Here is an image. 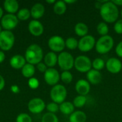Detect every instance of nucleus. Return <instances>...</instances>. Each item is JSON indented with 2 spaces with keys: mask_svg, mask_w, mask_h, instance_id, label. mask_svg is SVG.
Returning a JSON list of instances; mask_svg holds the SVG:
<instances>
[{
  "mask_svg": "<svg viewBox=\"0 0 122 122\" xmlns=\"http://www.w3.org/2000/svg\"><path fill=\"white\" fill-rule=\"evenodd\" d=\"M109 30V26H108L107 24L104 21L99 22L97 26V31L98 34L99 35H101V36L108 35Z\"/></svg>",
  "mask_w": 122,
  "mask_h": 122,
  "instance_id": "nucleus-27",
  "label": "nucleus"
},
{
  "mask_svg": "<svg viewBox=\"0 0 122 122\" xmlns=\"http://www.w3.org/2000/svg\"><path fill=\"white\" fill-rule=\"evenodd\" d=\"M76 1V0H71V1H69V0H65L64 2L66 4H73V3H75Z\"/></svg>",
  "mask_w": 122,
  "mask_h": 122,
  "instance_id": "nucleus-43",
  "label": "nucleus"
},
{
  "mask_svg": "<svg viewBox=\"0 0 122 122\" xmlns=\"http://www.w3.org/2000/svg\"><path fill=\"white\" fill-rule=\"evenodd\" d=\"M87 116L85 112L78 110L74 112L69 116V122H86Z\"/></svg>",
  "mask_w": 122,
  "mask_h": 122,
  "instance_id": "nucleus-21",
  "label": "nucleus"
},
{
  "mask_svg": "<svg viewBox=\"0 0 122 122\" xmlns=\"http://www.w3.org/2000/svg\"><path fill=\"white\" fill-rule=\"evenodd\" d=\"M10 66L15 69H22L23 66L26 64V61L25 57L20 54H16L13 56L9 61Z\"/></svg>",
  "mask_w": 122,
  "mask_h": 122,
  "instance_id": "nucleus-17",
  "label": "nucleus"
},
{
  "mask_svg": "<svg viewBox=\"0 0 122 122\" xmlns=\"http://www.w3.org/2000/svg\"><path fill=\"white\" fill-rule=\"evenodd\" d=\"M2 31V27H1V26L0 25V33Z\"/></svg>",
  "mask_w": 122,
  "mask_h": 122,
  "instance_id": "nucleus-46",
  "label": "nucleus"
},
{
  "mask_svg": "<svg viewBox=\"0 0 122 122\" xmlns=\"http://www.w3.org/2000/svg\"><path fill=\"white\" fill-rule=\"evenodd\" d=\"M100 15L106 23H115L119 15L118 6L112 1H108L103 4L100 8Z\"/></svg>",
  "mask_w": 122,
  "mask_h": 122,
  "instance_id": "nucleus-1",
  "label": "nucleus"
},
{
  "mask_svg": "<svg viewBox=\"0 0 122 122\" xmlns=\"http://www.w3.org/2000/svg\"><path fill=\"white\" fill-rule=\"evenodd\" d=\"M46 1L48 4H55L56 3V1L55 0H46Z\"/></svg>",
  "mask_w": 122,
  "mask_h": 122,
  "instance_id": "nucleus-44",
  "label": "nucleus"
},
{
  "mask_svg": "<svg viewBox=\"0 0 122 122\" xmlns=\"http://www.w3.org/2000/svg\"><path fill=\"white\" fill-rule=\"evenodd\" d=\"M41 122H59V119L55 114L47 112L43 115Z\"/></svg>",
  "mask_w": 122,
  "mask_h": 122,
  "instance_id": "nucleus-32",
  "label": "nucleus"
},
{
  "mask_svg": "<svg viewBox=\"0 0 122 122\" xmlns=\"http://www.w3.org/2000/svg\"><path fill=\"white\" fill-rule=\"evenodd\" d=\"M19 23V19L14 14H6L1 19V26L4 30L11 31L16 28Z\"/></svg>",
  "mask_w": 122,
  "mask_h": 122,
  "instance_id": "nucleus-10",
  "label": "nucleus"
},
{
  "mask_svg": "<svg viewBox=\"0 0 122 122\" xmlns=\"http://www.w3.org/2000/svg\"><path fill=\"white\" fill-rule=\"evenodd\" d=\"M114 31L118 34H122V19L117 20L114 26Z\"/></svg>",
  "mask_w": 122,
  "mask_h": 122,
  "instance_id": "nucleus-36",
  "label": "nucleus"
},
{
  "mask_svg": "<svg viewBox=\"0 0 122 122\" xmlns=\"http://www.w3.org/2000/svg\"><path fill=\"white\" fill-rule=\"evenodd\" d=\"M11 91L14 93V94H18L20 92V89L17 85H12L11 86Z\"/></svg>",
  "mask_w": 122,
  "mask_h": 122,
  "instance_id": "nucleus-39",
  "label": "nucleus"
},
{
  "mask_svg": "<svg viewBox=\"0 0 122 122\" xmlns=\"http://www.w3.org/2000/svg\"><path fill=\"white\" fill-rule=\"evenodd\" d=\"M115 51H116V54H117V55L118 56L122 57V41H120V42L117 45Z\"/></svg>",
  "mask_w": 122,
  "mask_h": 122,
  "instance_id": "nucleus-38",
  "label": "nucleus"
},
{
  "mask_svg": "<svg viewBox=\"0 0 122 122\" xmlns=\"http://www.w3.org/2000/svg\"><path fill=\"white\" fill-rule=\"evenodd\" d=\"M44 63L49 68H53L58 62V56L53 51L48 52L44 57Z\"/></svg>",
  "mask_w": 122,
  "mask_h": 122,
  "instance_id": "nucleus-20",
  "label": "nucleus"
},
{
  "mask_svg": "<svg viewBox=\"0 0 122 122\" xmlns=\"http://www.w3.org/2000/svg\"><path fill=\"white\" fill-rule=\"evenodd\" d=\"M90 89V84L86 79H79L75 84V90L79 94V95L86 96L89 93Z\"/></svg>",
  "mask_w": 122,
  "mask_h": 122,
  "instance_id": "nucleus-14",
  "label": "nucleus"
},
{
  "mask_svg": "<svg viewBox=\"0 0 122 122\" xmlns=\"http://www.w3.org/2000/svg\"><path fill=\"white\" fill-rule=\"evenodd\" d=\"M15 42V36L11 31L3 30L0 33V49L1 51L10 50Z\"/></svg>",
  "mask_w": 122,
  "mask_h": 122,
  "instance_id": "nucleus-6",
  "label": "nucleus"
},
{
  "mask_svg": "<svg viewBox=\"0 0 122 122\" xmlns=\"http://www.w3.org/2000/svg\"><path fill=\"white\" fill-rule=\"evenodd\" d=\"M74 31L77 36H81V38L88 34L89 27L84 22H78L74 26Z\"/></svg>",
  "mask_w": 122,
  "mask_h": 122,
  "instance_id": "nucleus-22",
  "label": "nucleus"
},
{
  "mask_svg": "<svg viewBox=\"0 0 122 122\" xmlns=\"http://www.w3.org/2000/svg\"><path fill=\"white\" fill-rule=\"evenodd\" d=\"M75 69L81 73H87L92 68V61L85 55H79L74 59Z\"/></svg>",
  "mask_w": 122,
  "mask_h": 122,
  "instance_id": "nucleus-7",
  "label": "nucleus"
},
{
  "mask_svg": "<svg viewBox=\"0 0 122 122\" xmlns=\"http://www.w3.org/2000/svg\"><path fill=\"white\" fill-rule=\"evenodd\" d=\"M31 16L34 19V20H37L41 18L45 12V7L41 3L35 4L31 9Z\"/></svg>",
  "mask_w": 122,
  "mask_h": 122,
  "instance_id": "nucleus-18",
  "label": "nucleus"
},
{
  "mask_svg": "<svg viewBox=\"0 0 122 122\" xmlns=\"http://www.w3.org/2000/svg\"><path fill=\"white\" fill-rule=\"evenodd\" d=\"M79 41L74 37H69L65 40L66 47L70 50H74L78 48Z\"/></svg>",
  "mask_w": 122,
  "mask_h": 122,
  "instance_id": "nucleus-28",
  "label": "nucleus"
},
{
  "mask_svg": "<svg viewBox=\"0 0 122 122\" xmlns=\"http://www.w3.org/2000/svg\"><path fill=\"white\" fill-rule=\"evenodd\" d=\"M54 11L55 14L58 15L64 14L66 11V4L64 2V1L60 0L56 1V3L54 4Z\"/></svg>",
  "mask_w": 122,
  "mask_h": 122,
  "instance_id": "nucleus-25",
  "label": "nucleus"
},
{
  "mask_svg": "<svg viewBox=\"0 0 122 122\" xmlns=\"http://www.w3.org/2000/svg\"><path fill=\"white\" fill-rule=\"evenodd\" d=\"M121 15H122V11H121Z\"/></svg>",
  "mask_w": 122,
  "mask_h": 122,
  "instance_id": "nucleus-47",
  "label": "nucleus"
},
{
  "mask_svg": "<svg viewBox=\"0 0 122 122\" xmlns=\"http://www.w3.org/2000/svg\"><path fill=\"white\" fill-rule=\"evenodd\" d=\"M86 102H87V98L86 96L78 95L74 99L73 104H74V107L81 108L86 104Z\"/></svg>",
  "mask_w": 122,
  "mask_h": 122,
  "instance_id": "nucleus-26",
  "label": "nucleus"
},
{
  "mask_svg": "<svg viewBox=\"0 0 122 122\" xmlns=\"http://www.w3.org/2000/svg\"><path fill=\"white\" fill-rule=\"evenodd\" d=\"M48 46L51 51L61 53L66 47L65 40L60 36H53L49 39Z\"/></svg>",
  "mask_w": 122,
  "mask_h": 122,
  "instance_id": "nucleus-9",
  "label": "nucleus"
},
{
  "mask_svg": "<svg viewBox=\"0 0 122 122\" xmlns=\"http://www.w3.org/2000/svg\"><path fill=\"white\" fill-rule=\"evenodd\" d=\"M96 44V39L92 35L87 34L79 40L78 49L82 52H88L93 49Z\"/></svg>",
  "mask_w": 122,
  "mask_h": 122,
  "instance_id": "nucleus-8",
  "label": "nucleus"
},
{
  "mask_svg": "<svg viewBox=\"0 0 122 122\" xmlns=\"http://www.w3.org/2000/svg\"></svg>",
  "mask_w": 122,
  "mask_h": 122,
  "instance_id": "nucleus-48",
  "label": "nucleus"
},
{
  "mask_svg": "<svg viewBox=\"0 0 122 122\" xmlns=\"http://www.w3.org/2000/svg\"><path fill=\"white\" fill-rule=\"evenodd\" d=\"M60 79L64 84H70L73 80V75L69 71H64L60 74Z\"/></svg>",
  "mask_w": 122,
  "mask_h": 122,
  "instance_id": "nucleus-31",
  "label": "nucleus"
},
{
  "mask_svg": "<svg viewBox=\"0 0 122 122\" xmlns=\"http://www.w3.org/2000/svg\"><path fill=\"white\" fill-rule=\"evenodd\" d=\"M86 80L89 82V84L97 85L102 81V75L99 71L92 69L86 73Z\"/></svg>",
  "mask_w": 122,
  "mask_h": 122,
  "instance_id": "nucleus-16",
  "label": "nucleus"
},
{
  "mask_svg": "<svg viewBox=\"0 0 122 122\" xmlns=\"http://www.w3.org/2000/svg\"><path fill=\"white\" fill-rule=\"evenodd\" d=\"M46 110L48 111V112L49 113H52V114H55L59 110V106L58 104L54 103V102H50L46 106Z\"/></svg>",
  "mask_w": 122,
  "mask_h": 122,
  "instance_id": "nucleus-34",
  "label": "nucleus"
},
{
  "mask_svg": "<svg viewBox=\"0 0 122 122\" xmlns=\"http://www.w3.org/2000/svg\"><path fill=\"white\" fill-rule=\"evenodd\" d=\"M4 8L8 14H14L18 12L19 3L16 0H5L4 2Z\"/></svg>",
  "mask_w": 122,
  "mask_h": 122,
  "instance_id": "nucleus-19",
  "label": "nucleus"
},
{
  "mask_svg": "<svg viewBox=\"0 0 122 122\" xmlns=\"http://www.w3.org/2000/svg\"><path fill=\"white\" fill-rule=\"evenodd\" d=\"M28 85L31 89H36L39 86V81L36 78L32 77V78H30L29 80L28 81Z\"/></svg>",
  "mask_w": 122,
  "mask_h": 122,
  "instance_id": "nucleus-35",
  "label": "nucleus"
},
{
  "mask_svg": "<svg viewBox=\"0 0 122 122\" xmlns=\"http://www.w3.org/2000/svg\"><path fill=\"white\" fill-rule=\"evenodd\" d=\"M115 5H117V6H122V0H114V1H112Z\"/></svg>",
  "mask_w": 122,
  "mask_h": 122,
  "instance_id": "nucleus-42",
  "label": "nucleus"
},
{
  "mask_svg": "<svg viewBox=\"0 0 122 122\" xmlns=\"http://www.w3.org/2000/svg\"><path fill=\"white\" fill-rule=\"evenodd\" d=\"M106 68L112 74H118L122 69V61L116 57H112L106 62Z\"/></svg>",
  "mask_w": 122,
  "mask_h": 122,
  "instance_id": "nucleus-13",
  "label": "nucleus"
},
{
  "mask_svg": "<svg viewBox=\"0 0 122 122\" xmlns=\"http://www.w3.org/2000/svg\"><path fill=\"white\" fill-rule=\"evenodd\" d=\"M24 57L27 63L32 65H36L41 62L44 57L43 50L41 47L36 44H31L26 49Z\"/></svg>",
  "mask_w": 122,
  "mask_h": 122,
  "instance_id": "nucleus-2",
  "label": "nucleus"
},
{
  "mask_svg": "<svg viewBox=\"0 0 122 122\" xmlns=\"http://www.w3.org/2000/svg\"><path fill=\"white\" fill-rule=\"evenodd\" d=\"M31 16V11L26 8H23L18 11L16 17L18 19L21 20V21H25L27 20L29 17Z\"/></svg>",
  "mask_w": 122,
  "mask_h": 122,
  "instance_id": "nucleus-30",
  "label": "nucleus"
},
{
  "mask_svg": "<svg viewBox=\"0 0 122 122\" xmlns=\"http://www.w3.org/2000/svg\"><path fill=\"white\" fill-rule=\"evenodd\" d=\"M16 122H32V119L28 114L21 113L16 117Z\"/></svg>",
  "mask_w": 122,
  "mask_h": 122,
  "instance_id": "nucleus-33",
  "label": "nucleus"
},
{
  "mask_svg": "<svg viewBox=\"0 0 122 122\" xmlns=\"http://www.w3.org/2000/svg\"><path fill=\"white\" fill-rule=\"evenodd\" d=\"M44 79L46 83L50 86H55L60 80L59 71L54 68H48L44 74Z\"/></svg>",
  "mask_w": 122,
  "mask_h": 122,
  "instance_id": "nucleus-11",
  "label": "nucleus"
},
{
  "mask_svg": "<svg viewBox=\"0 0 122 122\" xmlns=\"http://www.w3.org/2000/svg\"><path fill=\"white\" fill-rule=\"evenodd\" d=\"M5 59V54L3 51L0 50V64H1Z\"/></svg>",
  "mask_w": 122,
  "mask_h": 122,
  "instance_id": "nucleus-41",
  "label": "nucleus"
},
{
  "mask_svg": "<svg viewBox=\"0 0 122 122\" xmlns=\"http://www.w3.org/2000/svg\"><path fill=\"white\" fill-rule=\"evenodd\" d=\"M106 66V63L104 60L102 58H96L92 61V68L97 71L102 70Z\"/></svg>",
  "mask_w": 122,
  "mask_h": 122,
  "instance_id": "nucleus-29",
  "label": "nucleus"
},
{
  "mask_svg": "<svg viewBox=\"0 0 122 122\" xmlns=\"http://www.w3.org/2000/svg\"><path fill=\"white\" fill-rule=\"evenodd\" d=\"M36 68H37V69L40 72H42V73H45V71L48 69L47 66H46V65L44 63H43V62H40L38 64H36Z\"/></svg>",
  "mask_w": 122,
  "mask_h": 122,
  "instance_id": "nucleus-37",
  "label": "nucleus"
},
{
  "mask_svg": "<svg viewBox=\"0 0 122 122\" xmlns=\"http://www.w3.org/2000/svg\"><path fill=\"white\" fill-rule=\"evenodd\" d=\"M29 32L34 36H39L44 33V26L38 20H31L28 25Z\"/></svg>",
  "mask_w": 122,
  "mask_h": 122,
  "instance_id": "nucleus-15",
  "label": "nucleus"
},
{
  "mask_svg": "<svg viewBox=\"0 0 122 122\" xmlns=\"http://www.w3.org/2000/svg\"><path fill=\"white\" fill-rule=\"evenodd\" d=\"M74 56L67 51H62L58 56V65L61 69L64 71L71 70L74 65Z\"/></svg>",
  "mask_w": 122,
  "mask_h": 122,
  "instance_id": "nucleus-5",
  "label": "nucleus"
},
{
  "mask_svg": "<svg viewBox=\"0 0 122 122\" xmlns=\"http://www.w3.org/2000/svg\"><path fill=\"white\" fill-rule=\"evenodd\" d=\"M35 73V67L34 65L26 63L21 69V74L26 78H32Z\"/></svg>",
  "mask_w": 122,
  "mask_h": 122,
  "instance_id": "nucleus-24",
  "label": "nucleus"
},
{
  "mask_svg": "<svg viewBox=\"0 0 122 122\" xmlns=\"http://www.w3.org/2000/svg\"><path fill=\"white\" fill-rule=\"evenodd\" d=\"M3 12H4V11H3V9L0 7V19H1V18H2L3 16H4V15H3Z\"/></svg>",
  "mask_w": 122,
  "mask_h": 122,
  "instance_id": "nucleus-45",
  "label": "nucleus"
},
{
  "mask_svg": "<svg viewBox=\"0 0 122 122\" xmlns=\"http://www.w3.org/2000/svg\"><path fill=\"white\" fill-rule=\"evenodd\" d=\"M5 86V80L4 79V77L0 75V91H1Z\"/></svg>",
  "mask_w": 122,
  "mask_h": 122,
  "instance_id": "nucleus-40",
  "label": "nucleus"
},
{
  "mask_svg": "<svg viewBox=\"0 0 122 122\" xmlns=\"http://www.w3.org/2000/svg\"><path fill=\"white\" fill-rule=\"evenodd\" d=\"M67 97V90L66 87L61 84H56L54 86L50 91V97L53 102L61 104Z\"/></svg>",
  "mask_w": 122,
  "mask_h": 122,
  "instance_id": "nucleus-4",
  "label": "nucleus"
},
{
  "mask_svg": "<svg viewBox=\"0 0 122 122\" xmlns=\"http://www.w3.org/2000/svg\"><path fill=\"white\" fill-rule=\"evenodd\" d=\"M114 44V41L113 37L109 35H106L101 36L96 41L95 49L97 53L100 54H104L112 50Z\"/></svg>",
  "mask_w": 122,
  "mask_h": 122,
  "instance_id": "nucleus-3",
  "label": "nucleus"
},
{
  "mask_svg": "<svg viewBox=\"0 0 122 122\" xmlns=\"http://www.w3.org/2000/svg\"><path fill=\"white\" fill-rule=\"evenodd\" d=\"M46 107L45 102L40 98H34L28 103L29 111L32 114H40Z\"/></svg>",
  "mask_w": 122,
  "mask_h": 122,
  "instance_id": "nucleus-12",
  "label": "nucleus"
},
{
  "mask_svg": "<svg viewBox=\"0 0 122 122\" xmlns=\"http://www.w3.org/2000/svg\"><path fill=\"white\" fill-rule=\"evenodd\" d=\"M74 106L70 102H64L59 104V111L64 115H71L74 112Z\"/></svg>",
  "mask_w": 122,
  "mask_h": 122,
  "instance_id": "nucleus-23",
  "label": "nucleus"
}]
</instances>
